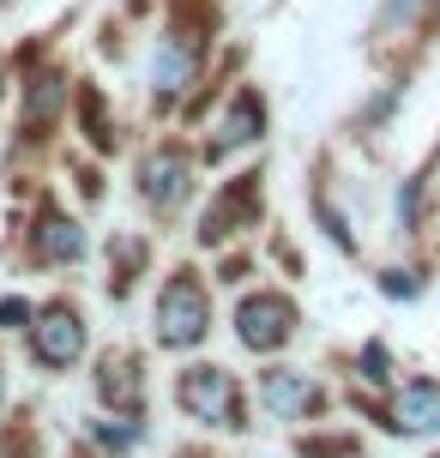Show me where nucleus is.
Masks as SVG:
<instances>
[{
  "label": "nucleus",
  "mask_w": 440,
  "mask_h": 458,
  "mask_svg": "<svg viewBox=\"0 0 440 458\" xmlns=\"http://www.w3.org/2000/svg\"><path fill=\"white\" fill-rule=\"evenodd\" d=\"M30 344H37V362L43 368H67L85 356V320L72 301H48L43 320L30 326Z\"/></svg>",
  "instance_id": "nucleus-4"
},
{
  "label": "nucleus",
  "mask_w": 440,
  "mask_h": 458,
  "mask_svg": "<svg viewBox=\"0 0 440 458\" xmlns=\"http://www.w3.org/2000/svg\"><path fill=\"white\" fill-rule=\"evenodd\" d=\"M386 6H393V13H410V6H417V0H386Z\"/></svg>",
  "instance_id": "nucleus-16"
},
{
  "label": "nucleus",
  "mask_w": 440,
  "mask_h": 458,
  "mask_svg": "<svg viewBox=\"0 0 440 458\" xmlns=\"http://www.w3.org/2000/svg\"><path fill=\"white\" fill-rule=\"evenodd\" d=\"M193 67H199V37L193 30H169L157 43V55H151V91H157V103H175L187 91Z\"/></svg>",
  "instance_id": "nucleus-6"
},
{
  "label": "nucleus",
  "mask_w": 440,
  "mask_h": 458,
  "mask_svg": "<svg viewBox=\"0 0 440 458\" xmlns=\"http://www.w3.org/2000/svg\"><path fill=\"white\" fill-rule=\"evenodd\" d=\"M211 326V296L206 284H199V272H169V284H163L157 296V344L163 350H193V344L206 338Z\"/></svg>",
  "instance_id": "nucleus-1"
},
{
  "label": "nucleus",
  "mask_w": 440,
  "mask_h": 458,
  "mask_svg": "<svg viewBox=\"0 0 440 458\" xmlns=\"http://www.w3.org/2000/svg\"><path fill=\"white\" fill-rule=\"evenodd\" d=\"M175 398L193 422H224V428H248L241 422V392H235L230 368H187L175 380Z\"/></svg>",
  "instance_id": "nucleus-2"
},
{
  "label": "nucleus",
  "mask_w": 440,
  "mask_h": 458,
  "mask_svg": "<svg viewBox=\"0 0 440 458\" xmlns=\"http://www.w3.org/2000/svg\"><path fill=\"white\" fill-rule=\"evenodd\" d=\"M187 151H175V145H163V151H151V157L140 163V193H145V206H157V211H175L187 199Z\"/></svg>",
  "instance_id": "nucleus-7"
},
{
  "label": "nucleus",
  "mask_w": 440,
  "mask_h": 458,
  "mask_svg": "<svg viewBox=\"0 0 440 458\" xmlns=\"http://www.w3.org/2000/svg\"><path fill=\"white\" fill-rule=\"evenodd\" d=\"M24 320H30V301H19V296L0 301V326H24Z\"/></svg>",
  "instance_id": "nucleus-15"
},
{
  "label": "nucleus",
  "mask_w": 440,
  "mask_h": 458,
  "mask_svg": "<svg viewBox=\"0 0 440 458\" xmlns=\"http://www.w3.org/2000/svg\"><path fill=\"white\" fill-rule=\"evenodd\" d=\"M97 392H103V404H115V411L140 416V362L133 356H103V374H97Z\"/></svg>",
  "instance_id": "nucleus-11"
},
{
  "label": "nucleus",
  "mask_w": 440,
  "mask_h": 458,
  "mask_svg": "<svg viewBox=\"0 0 440 458\" xmlns=\"http://www.w3.org/2000/svg\"><path fill=\"white\" fill-rule=\"evenodd\" d=\"M362 374H368V380H386V350H380V344L362 350Z\"/></svg>",
  "instance_id": "nucleus-14"
},
{
  "label": "nucleus",
  "mask_w": 440,
  "mask_h": 458,
  "mask_svg": "<svg viewBox=\"0 0 440 458\" xmlns=\"http://www.w3.org/2000/svg\"><path fill=\"white\" fill-rule=\"evenodd\" d=\"M79 253H85V229L72 224V217H61V211H43V224H37V259L67 266Z\"/></svg>",
  "instance_id": "nucleus-12"
},
{
  "label": "nucleus",
  "mask_w": 440,
  "mask_h": 458,
  "mask_svg": "<svg viewBox=\"0 0 440 458\" xmlns=\"http://www.w3.org/2000/svg\"><path fill=\"white\" fill-rule=\"evenodd\" d=\"M296 301L278 296V290H259V296H248L241 308H235V332H241V344L248 350H283V344L296 338Z\"/></svg>",
  "instance_id": "nucleus-3"
},
{
  "label": "nucleus",
  "mask_w": 440,
  "mask_h": 458,
  "mask_svg": "<svg viewBox=\"0 0 440 458\" xmlns=\"http://www.w3.org/2000/svg\"><path fill=\"white\" fill-rule=\"evenodd\" d=\"M398 435H435L440 428V386L435 380H410V386L393 398V422Z\"/></svg>",
  "instance_id": "nucleus-9"
},
{
  "label": "nucleus",
  "mask_w": 440,
  "mask_h": 458,
  "mask_svg": "<svg viewBox=\"0 0 440 458\" xmlns=\"http://www.w3.org/2000/svg\"><path fill=\"white\" fill-rule=\"evenodd\" d=\"M259 133H266V97H259V91H235L230 114L217 121V139L206 145V157L224 163V157H235V151H248Z\"/></svg>",
  "instance_id": "nucleus-8"
},
{
  "label": "nucleus",
  "mask_w": 440,
  "mask_h": 458,
  "mask_svg": "<svg viewBox=\"0 0 440 458\" xmlns=\"http://www.w3.org/2000/svg\"><path fill=\"white\" fill-rule=\"evenodd\" d=\"M356 453V440H301V458H344Z\"/></svg>",
  "instance_id": "nucleus-13"
},
{
  "label": "nucleus",
  "mask_w": 440,
  "mask_h": 458,
  "mask_svg": "<svg viewBox=\"0 0 440 458\" xmlns=\"http://www.w3.org/2000/svg\"><path fill=\"white\" fill-rule=\"evenodd\" d=\"M254 217H259V175H235L217 199H211V211H206V224H199V242H224V235H235V229H254Z\"/></svg>",
  "instance_id": "nucleus-5"
},
{
  "label": "nucleus",
  "mask_w": 440,
  "mask_h": 458,
  "mask_svg": "<svg viewBox=\"0 0 440 458\" xmlns=\"http://www.w3.org/2000/svg\"><path fill=\"white\" fill-rule=\"evenodd\" d=\"M259 404L266 411H278V416H308V411H320V386L308 380V374H266L259 380Z\"/></svg>",
  "instance_id": "nucleus-10"
}]
</instances>
